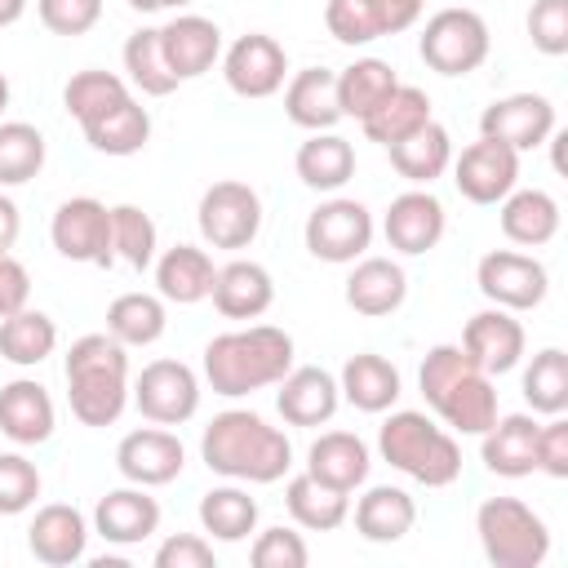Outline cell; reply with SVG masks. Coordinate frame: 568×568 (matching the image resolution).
Wrapping results in <instances>:
<instances>
[{"mask_svg":"<svg viewBox=\"0 0 568 568\" xmlns=\"http://www.w3.org/2000/svg\"><path fill=\"white\" fill-rule=\"evenodd\" d=\"M133 404L155 426H182L200 408V377L182 359H151L133 382Z\"/></svg>","mask_w":568,"mask_h":568,"instance_id":"cell-12","label":"cell"},{"mask_svg":"<svg viewBox=\"0 0 568 568\" xmlns=\"http://www.w3.org/2000/svg\"><path fill=\"white\" fill-rule=\"evenodd\" d=\"M324 27L337 44H368L377 40V18L364 9V0H328L324 4Z\"/></svg>","mask_w":568,"mask_h":568,"instance_id":"cell-50","label":"cell"},{"mask_svg":"<svg viewBox=\"0 0 568 568\" xmlns=\"http://www.w3.org/2000/svg\"><path fill=\"white\" fill-rule=\"evenodd\" d=\"M49 240L67 262H89V266H111V209L93 195H71L58 204L49 222Z\"/></svg>","mask_w":568,"mask_h":568,"instance_id":"cell-9","label":"cell"},{"mask_svg":"<svg viewBox=\"0 0 568 568\" xmlns=\"http://www.w3.org/2000/svg\"><path fill=\"white\" fill-rule=\"evenodd\" d=\"M18 231H22V217H18V204L0 191V253H9L13 248V240H18Z\"/></svg>","mask_w":568,"mask_h":568,"instance_id":"cell-56","label":"cell"},{"mask_svg":"<svg viewBox=\"0 0 568 568\" xmlns=\"http://www.w3.org/2000/svg\"><path fill=\"white\" fill-rule=\"evenodd\" d=\"M67 399L80 426H111L129 404V355L111 333H84L67 351Z\"/></svg>","mask_w":568,"mask_h":568,"instance_id":"cell-4","label":"cell"},{"mask_svg":"<svg viewBox=\"0 0 568 568\" xmlns=\"http://www.w3.org/2000/svg\"><path fill=\"white\" fill-rule=\"evenodd\" d=\"M368 466H373L368 444L351 430H324L306 453V475H315L320 484L342 488V493H355L368 479Z\"/></svg>","mask_w":568,"mask_h":568,"instance_id":"cell-27","label":"cell"},{"mask_svg":"<svg viewBox=\"0 0 568 568\" xmlns=\"http://www.w3.org/2000/svg\"><path fill=\"white\" fill-rule=\"evenodd\" d=\"M537 470H546L550 479H568V422L559 413L537 426Z\"/></svg>","mask_w":568,"mask_h":568,"instance_id":"cell-53","label":"cell"},{"mask_svg":"<svg viewBox=\"0 0 568 568\" xmlns=\"http://www.w3.org/2000/svg\"><path fill=\"white\" fill-rule=\"evenodd\" d=\"M528 40L546 58L568 53V0H532L528 9Z\"/></svg>","mask_w":568,"mask_h":568,"instance_id":"cell-48","label":"cell"},{"mask_svg":"<svg viewBox=\"0 0 568 568\" xmlns=\"http://www.w3.org/2000/svg\"><path fill=\"white\" fill-rule=\"evenodd\" d=\"M302 240H306V248L320 257V262H355V257H364V248L373 244V213L359 204V200H346V195H337V200H324L311 217H306V226H302Z\"/></svg>","mask_w":568,"mask_h":568,"instance_id":"cell-10","label":"cell"},{"mask_svg":"<svg viewBox=\"0 0 568 568\" xmlns=\"http://www.w3.org/2000/svg\"><path fill=\"white\" fill-rule=\"evenodd\" d=\"M537 417L528 413H506L479 435V457L493 475L501 479H524L537 470Z\"/></svg>","mask_w":568,"mask_h":568,"instance_id":"cell-20","label":"cell"},{"mask_svg":"<svg viewBox=\"0 0 568 568\" xmlns=\"http://www.w3.org/2000/svg\"><path fill=\"white\" fill-rule=\"evenodd\" d=\"M4 106H9V75L0 71V115H4Z\"/></svg>","mask_w":568,"mask_h":568,"instance_id":"cell-59","label":"cell"},{"mask_svg":"<svg viewBox=\"0 0 568 568\" xmlns=\"http://www.w3.org/2000/svg\"><path fill=\"white\" fill-rule=\"evenodd\" d=\"M248 559H253V568H306L311 550H306L302 532H293V528H284V524H280V528L257 532V541H253Z\"/></svg>","mask_w":568,"mask_h":568,"instance_id":"cell-49","label":"cell"},{"mask_svg":"<svg viewBox=\"0 0 568 568\" xmlns=\"http://www.w3.org/2000/svg\"><path fill=\"white\" fill-rule=\"evenodd\" d=\"M155 568H213V546L195 532H173L160 541Z\"/></svg>","mask_w":568,"mask_h":568,"instance_id":"cell-52","label":"cell"},{"mask_svg":"<svg viewBox=\"0 0 568 568\" xmlns=\"http://www.w3.org/2000/svg\"><path fill=\"white\" fill-rule=\"evenodd\" d=\"M31 302V275L13 253H0V320Z\"/></svg>","mask_w":568,"mask_h":568,"instance_id":"cell-54","label":"cell"},{"mask_svg":"<svg viewBox=\"0 0 568 568\" xmlns=\"http://www.w3.org/2000/svg\"><path fill=\"white\" fill-rule=\"evenodd\" d=\"M53 346H58V324L44 311L22 306L0 320V359H9L18 368H36L53 355Z\"/></svg>","mask_w":568,"mask_h":568,"instance_id":"cell-37","label":"cell"},{"mask_svg":"<svg viewBox=\"0 0 568 568\" xmlns=\"http://www.w3.org/2000/svg\"><path fill=\"white\" fill-rule=\"evenodd\" d=\"M280 395H275V408L288 426H320L337 413L342 404V390H337V377L306 364V368H288L280 382Z\"/></svg>","mask_w":568,"mask_h":568,"instance_id":"cell-23","label":"cell"},{"mask_svg":"<svg viewBox=\"0 0 568 568\" xmlns=\"http://www.w3.org/2000/svg\"><path fill=\"white\" fill-rule=\"evenodd\" d=\"M195 222H200V235L213 248H248L262 231V200L248 182L226 178V182H213L200 195Z\"/></svg>","mask_w":568,"mask_h":568,"instance_id":"cell-8","label":"cell"},{"mask_svg":"<svg viewBox=\"0 0 568 568\" xmlns=\"http://www.w3.org/2000/svg\"><path fill=\"white\" fill-rule=\"evenodd\" d=\"M501 235L510 244H524V248H541L559 235V204L550 191H510L501 200Z\"/></svg>","mask_w":568,"mask_h":568,"instance_id":"cell-32","label":"cell"},{"mask_svg":"<svg viewBox=\"0 0 568 568\" xmlns=\"http://www.w3.org/2000/svg\"><path fill=\"white\" fill-rule=\"evenodd\" d=\"M426 120H435L426 89H417V84H395V93H390L373 115H364L359 124H364L368 142L390 146V142H399V138H408L413 129H422Z\"/></svg>","mask_w":568,"mask_h":568,"instance_id":"cell-40","label":"cell"},{"mask_svg":"<svg viewBox=\"0 0 568 568\" xmlns=\"http://www.w3.org/2000/svg\"><path fill=\"white\" fill-rule=\"evenodd\" d=\"M417 386L426 404L444 417L448 430L457 435H484L497 422V390L493 377L453 342L430 346L417 373Z\"/></svg>","mask_w":568,"mask_h":568,"instance_id":"cell-3","label":"cell"},{"mask_svg":"<svg viewBox=\"0 0 568 568\" xmlns=\"http://www.w3.org/2000/svg\"><path fill=\"white\" fill-rule=\"evenodd\" d=\"M493 49V36H488V22L466 9V4H448L439 13L426 18L422 27V40H417V53L430 71L439 75H470L484 67Z\"/></svg>","mask_w":568,"mask_h":568,"instance_id":"cell-7","label":"cell"},{"mask_svg":"<svg viewBox=\"0 0 568 568\" xmlns=\"http://www.w3.org/2000/svg\"><path fill=\"white\" fill-rule=\"evenodd\" d=\"M124 71H129V84L142 89L146 98H164L173 93L182 80L173 75L169 58H164V44H160V27H138L129 40H124Z\"/></svg>","mask_w":568,"mask_h":568,"instance_id":"cell-41","label":"cell"},{"mask_svg":"<svg viewBox=\"0 0 568 568\" xmlns=\"http://www.w3.org/2000/svg\"><path fill=\"white\" fill-rule=\"evenodd\" d=\"M151 266H155V288H160L164 302L195 306V302H204V297L213 293L217 266H213V257H209L204 248H195V244H173V248H164Z\"/></svg>","mask_w":568,"mask_h":568,"instance_id":"cell-30","label":"cell"},{"mask_svg":"<svg viewBox=\"0 0 568 568\" xmlns=\"http://www.w3.org/2000/svg\"><path fill=\"white\" fill-rule=\"evenodd\" d=\"M377 453L408 479L426 484V488H448L462 475V448L457 439L435 426L426 413L417 408H399L382 422L377 430Z\"/></svg>","mask_w":568,"mask_h":568,"instance_id":"cell-5","label":"cell"},{"mask_svg":"<svg viewBox=\"0 0 568 568\" xmlns=\"http://www.w3.org/2000/svg\"><path fill=\"white\" fill-rule=\"evenodd\" d=\"M386 155H390V164H395V173H399L404 182H413V186H430V182L453 164V138H448L444 124L426 120V124L413 129L408 138L390 142Z\"/></svg>","mask_w":568,"mask_h":568,"instance_id":"cell-31","label":"cell"},{"mask_svg":"<svg viewBox=\"0 0 568 568\" xmlns=\"http://www.w3.org/2000/svg\"><path fill=\"white\" fill-rule=\"evenodd\" d=\"M444 204L430 195V191H404L390 200L386 217H382V231H386V244L404 257H417V253H430L439 240H444Z\"/></svg>","mask_w":568,"mask_h":568,"instance_id":"cell-18","label":"cell"},{"mask_svg":"<svg viewBox=\"0 0 568 568\" xmlns=\"http://www.w3.org/2000/svg\"><path fill=\"white\" fill-rule=\"evenodd\" d=\"M40 497V470L22 453H0V515H22Z\"/></svg>","mask_w":568,"mask_h":568,"instance_id":"cell-47","label":"cell"},{"mask_svg":"<svg viewBox=\"0 0 568 568\" xmlns=\"http://www.w3.org/2000/svg\"><path fill=\"white\" fill-rule=\"evenodd\" d=\"M284 506H288V515H293L302 528H311V532H333V528H342L346 515H351V493L328 488V484H320L315 475L302 470V475L288 479Z\"/></svg>","mask_w":568,"mask_h":568,"instance_id":"cell-36","label":"cell"},{"mask_svg":"<svg viewBox=\"0 0 568 568\" xmlns=\"http://www.w3.org/2000/svg\"><path fill=\"white\" fill-rule=\"evenodd\" d=\"M222 75L231 84V93L240 98H271L284 89V75H288V53L275 36L266 31H248L240 36L226 58H222Z\"/></svg>","mask_w":568,"mask_h":568,"instance_id":"cell-13","label":"cell"},{"mask_svg":"<svg viewBox=\"0 0 568 568\" xmlns=\"http://www.w3.org/2000/svg\"><path fill=\"white\" fill-rule=\"evenodd\" d=\"M364 9L377 18V31L382 36H399V31H408L422 18L426 0H364Z\"/></svg>","mask_w":568,"mask_h":568,"instance_id":"cell-55","label":"cell"},{"mask_svg":"<svg viewBox=\"0 0 568 568\" xmlns=\"http://www.w3.org/2000/svg\"><path fill=\"white\" fill-rule=\"evenodd\" d=\"M404 297H408V275L390 257H359L355 271L346 275V306L355 315L382 320V315L399 311Z\"/></svg>","mask_w":568,"mask_h":568,"instance_id":"cell-25","label":"cell"},{"mask_svg":"<svg viewBox=\"0 0 568 568\" xmlns=\"http://www.w3.org/2000/svg\"><path fill=\"white\" fill-rule=\"evenodd\" d=\"M417 524V506L404 488L395 484H377L368 488L359 501H355V532L364 541H377V546H390L399 541L408 528Z\"/></svg>","mask_w":568,"mask_h":568,"instance_id":"cell-33","label":"cell"},{"mask_svg":"<svg viewBox=\"0 0 568 568\" xmlns=\"http://www.w3.org/2000/svg\"><path fill=\"white\" fill-rule=\"evenodd\" d=\"M475 532L493 568H537L550 555L546 519L519 497H488L475 510Z\"/></svg>","mask_w":568,"mask_h":568,"instance_id":"cell-6","label":"cell"},{"mask_svg":"<svg viewBox=\"0 0 568 568\" xmlns=\"http://www.w3.org/2000/svg\"><path fill=\"white\" fill-rule=\"evenodd\" d=\"M337 390L351 408L359 413H386L395 408L404 382H399V368L386 359V355H373V351H359L342 364V377H337Z\"/></svg>","mask_w":568,"mask_h":568,"instance_id":"cell-26","label":"cell"},{"mask_svg":"<svg viewBox=\"0 0 568 568\" xmlns=\"http://www.w3.org/2000/svg\"><path fill=\"white\" fill-rule=\"evenodd\" d=\"M284 115L306 129V133H324L342 120L337 106V71L328 67H306L284 84Z\"/></svg>","mask_w":568,"mask_h":568,"instance_id":"cell-29","label":"cell"},{"mask_svg":"<svg viewBox=\"0 0 568 568\" xmlns=\"http://www.w3.org/2000/svg\"><path fill=\"white\" fill-rule=\"evenodd\" d=\"M160 528V501L142 488H111L98 506H93V532L106 537L111 546H138Z\"/></svg>","mask_w":568,"mask_h":568,"instance_id":"cell-19","label":"cell"},{"mask_svg":"<svg viewBox=\"0 0 568 568\" xmlns=\"http://www.w3.org/2000/svg\"><path fill=\"white\" fill-rule=\"evenodd\" d=\"M27 13V0H0V27H13Z\"/></svg>","mask_w":568,"mask_h":568,"instance_id":"cell-57","label":"cell"},{"mask_svg":"<svg viewBox=\"0 0 568 568\" xmlns=\"http://www.w3.org/2000/svg\"><path fill=\"white\" fill-rule=\"evenodd\" d=\"M44 169V133L27 120H0V186H22Z\"/></svg>","mask_w":568,"mask_h":568,"instance_id":"cell-45","label":"cell"},{"mask_svg":"<svg viewBox=\"0 0 568 568\" xmlns=\"http://www.w3.org/2000/svg\"><path fill=\"white\" fill-rule=\"evenodd\" d=\"M475 284L479 293L501 306V311H532L541 306L546 288H550V275L546 266L532 257V253H515V248H493L479 257L475 266Z\"/></svg>","mask_w":568,"mask_h":568,"instance_id":"cell-11","label":"cell"},{"mask_svg":"<svg viewBox=\"0 0 568 568\" xmlns=\"http://www.w3.org/2000/svg\"><path fill=\"white\" fill-rule=\"evenodd\" d=\"M395 84H399V75H395L390 62H382V58H355L351 67L337 71V106H342V115L364 120V115H373L395 93Z\"/></svg>","mask_w":568,"mask_h":568,"instance_id":"cell-35","label":"cell"},{"mask_svg":"<svg viewBox=\"0 0 568 568\" xmlns=\"http://www.w3.org/2000/svg\"><path fill=\"white\" fill-rule=\"evenodd\" d=\"M53 399L40 382L18 377L9 386H0V435H9L13 444H44L53 435Z\"/></svg>","mask_w":568,"mask_h":568,"instance_id":"cell-28","label":"cell"},{"mask_svg":"<svg viewBox=\"0 0 568 568\" xmlns=\"http://www.w3.org/2000/svg\"><path fill=\"white\" fill-rule=\"evenodd\" d=\"M453 182L470 204H501L519 182V151L479 138L453 160Z\"/></svg>","mask_w":568,"mask_h":568,"instance_id":"cell-14","label":"cell"},{"mask_svg":"<svg viewBox=\"0 0 568 568\" xmlns=\"http://www.w3.org/2000/svg\"><path fill=\"white\" fill-rule=\"evenodd\" d=\"M200 457L213 475H226L240 484H275L293 466V444L266 417L248 408H226L204 426Z\"/></svg>","mask_w":568,"mask_h":568,"instance_id":"cell-1","label":"cell"},{"mask_svg":"<svg viewBox=\"0 0 568 568\" xmlns=\"http://www.w3.org/2000/svg\"><path fill=\"white\" fill-rule=\"evenodd\" d=\"M186 466V448L173 430H160V426H142V430H129L115 448V470L129 479V484H142V488H160V484H173Z\"/></svg>","mask_w":568,"mask_h":568,"instance_id":"cell-16","label":"cell"},{"mask_svg":"<svg viewBox=\"0 0 568 568\" xmlns=\"http://www.w3.org/2000/svg\"><path fill=\"white\" fill-rule=\"evenodd\" d=\"M293 368V337L275 324H248L235 333H217L204 346V382L213 395L240 399L275 386Z\"/></svg>","mask_w":568,"mask_h":568,"instance_id":"cell-2","label":"cell"},{"mask_svg":"<svg viewBox=\"0 0 568 568\" xmlns=\"http://www.w3.org/2000/svg\"><path fill=\"white\" fill-rule=\"evenodd\" d=\"M200 528L217 541H244L248 532H257V501L235 484L209 488L200 497Z\"/></svg>","mask_w":568,"mask_h":568,"instance_id":"cell-42","label":"cell"},{"mask_svg":"<svg viewBox=\"0 0 568 568\" xmlns=\"http://www.w3.org/2000/svg\"><path fill=\"white\" fill-rule=\"evenodd\" d=\"M124 98H133V93H129V80H120L115 71H75L62 89V106L80 120V129L93 124L98 115H106L111 106H120Z\"/></svg>","mask_w":568,"mask_h":568,"instance_id":"cell-43","label":"cell"},{"mask_svg":"<svg viewBox=\"0 0 568 568\" xmlns=\"http://www.w3.org/2000/svg\"><path fill=\"white\" fill-rule=\"evenodd\" d=\"M40 22L53 36H84L102 18V0H36Z\"/></svg>","mask_w":568,"mask_h":568,"instance_id":"cell-51","label":"cell"},{"mask_svg":"<svg viewBox=\"0 0 568 568\" xmlns=\"http://www.w3.org/2000/svg\"><path fill=\"white\" fill-rule=\"evenodd\" d=\"M555 133V106L546 93H510L484 106L479 138L506 142L510 151H532Z\"/></svg>","mask_w":568,"mask_h":568,"instance_id":"cell-15","label":"cell"},{"mask_svg":"<svg viewBox=\"0 0 568 568\" xmlns=\"http://www.w3.org/2000/svg\"><path fill=\"white\" fill-rule=\"evenodd\" d=\"M164 328H169V315H164V297L155 293H120L106 306V333L120 346H151L164 337Z\"/></svg>","mask_w":568,"mask_h":568,"instance_id":"cell-39","label":"cell"},{"mask_svg":"<svg viewBox=\"0 0 568 568\" xmlns=\"http://www.w3.org/2000/svg\"><path fill=\"white\" fill-rule=\"evenodd\" d=\"M160 44H164V58L178 80H195L222 58V31L204 13H178L173 22H164Z\"/></svg>","mask_w":568,"mask_h":568,"instance_id":"cell-22","label":"cell"},{"mask_svg":"<svg viewBox=\"0 0 568 568\" xmlns=\"http://www.w3.org/2000/svg\"><path fill=\"white\" fill-rule=\"evenodd\" d=\"M297 178L311 186V191H342L351 178H355V146L337 133H311L302 146H297Z\"/></svg>","mask_w":568,"mask_h":568,"instance_id":"cell-34","label":"cell"},{"mask_svg":"<svg viewBox=\"0 0 568 568\" xmlns=\"http://www.w3.org/2000/svg\"><path fill=\"white\" fill-rule=\"evenodd\" d=\"M524 324L515 320V311H501V306H488L479 315L466 320L462 328V351L488 373V377H501L510 373L519 359H524Z\"/></svg>","mask_w":568,"mask_h":568,"instance_id":"cell-17","label":"cell"},{"mask_svg":"<svg viewBox=\"0 0 568 568\" xmlns=\"http://www.w3.org/2000/svg\"><path fill=\"white\" fill-rule=\"evenodd\" d=\"M27 546L40 564L49 568H67L75 559H84V546H89V519L67 506V501H49L36 510L31 528H27Z\"/></svg>","mask_w":568,"mask_h":568,"instance_id":"cell-21","label":"cell"},{"mask_svg":"<svg viewBox=\"0 0 568 568\" xmlns=\"http://www.w3.org/2000/svg\"><path fill=\"white\" fill-rule=\"evenodd\" d=\"M524 399L541 417H555L568 408V355L559 346H546L532 355V364L524 368Z\"/></svg>","mask_w":568,"mask_h":568,"instance_id":"cell-44","label":"cell"},{"mask_svg":"<svg viewBox=\"0 0 568 568\" xmlns=\"http://www.w3.org/2000/svg\"><path fill=\"white\" fill-rule=\"evenodd\" d=\"M213 306L226 315V320H257V315H266L271 311V302H275V280H271V271L262 266V262H226V266H217V275H213Z\"/></svg>","mask_w":568,"mask_h":568,"instance_id":"cell-24","label":"cell"},{"mask_svg":"<svg viewBox=\"0 0 568 568\" xmlns=\"http://www.w3.org/2000/svg\"><path fill=\"white\" fill-rule=\"evenodd\" d=\"M155 244H160V235H155L151 213H142L138 204H115L111 209V248H115V257H124L133 271H146L155 262Z\"/></svg>","mask_w":568,"mask_h":568,"instance_id":"cell-46","label":"cell"},{"mask_svg":"<svg viewBox=\"0 0 568 568\" xmlns=\"http://www.w3.org/2000/svg\"><path fill=\"white\" fill-rule=\"evenodd\" d=\"M84 138L102 155H138L151 142V115H146V106L138 98H124L120 106H111L106 115L84 124Z\"/></svg>","mask_w":568,"mask_h":568,"instance_id":"cell-38","label":"cell"},{"mask_svg":"<svg viewBox=\"0 0 568 568\" xmlns=\"http://www.w3.org/2000/svg\"><path fill=\"white\" fill-rule=\"evenodd\" d=\"M138 13H160V9H182V4H191V0H129Z\"/></svg>","mask_w":568,"mask_h":568,"instance_id":"cell-58","label":"cell"}]
</instances>
